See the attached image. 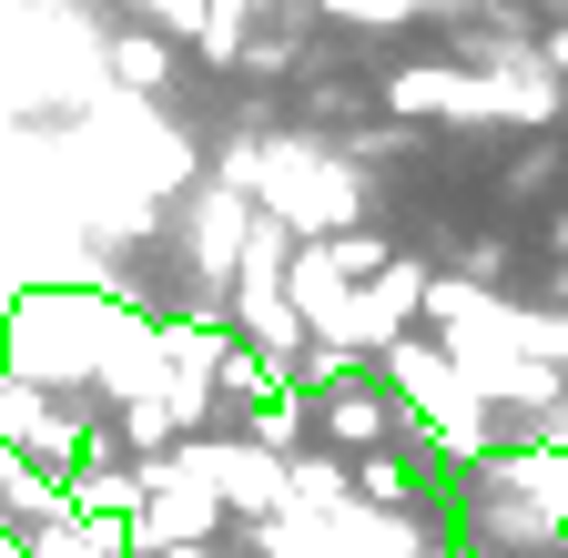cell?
Instances as JSON below:
<instances>
[{
	"label": "cell",
	"mask_w": 568,
	"mask_h": 558,
	"mask_svg": "<svg viewBox=\"0 0 568 558\" xmlns=\"http://www.w3.org/2000/svg\"><path fill=\"white\" fill-rule=\"evenodd\" d=\"M122 21H153L163 41H183V51H203V0H122Z\"/></svg>",
	"instance_id": "obj_1"
}]
</instances>
